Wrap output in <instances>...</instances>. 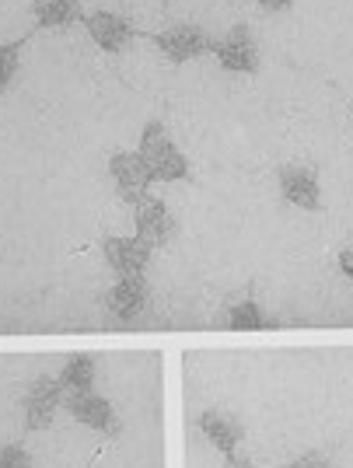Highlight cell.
I'll return each mask as SVG.
<instances>
[{"label":"cell","instance_id":"1","mask_svg":"<svg viewBox=\"0 0 353 468\" xmlns=\"http://www.w3.org/2000/svg\"><path fill=\"white\" fill-rule=\"evenodd\" d=\"M140 161L147 168L151 178H161V182H172V178H186V157L176 151V144L165 137V126L161 122H151L144 130V140H140Z\"/></svg>","mask_w":353,"mask_h":468},{"label":"cell","instance_id":"2","mask_svg":"<svg viewBox=\"0 0 353 468\" xmlns=\"http://www.w3.org/2000/svg\"><path fill=\"white\" fill-rule=\"evenodd\" d=\"M137 231H140V241L151 249V245H165L168 238H172V231H176V220L168 217V210H165V203L161 199H144V203H137Z\"/></svg>","mask_w":353,"mask_h":468},{"label":"cell","instance_id":"3","mask_svg":"<svg viewBox=\"0 0 353 468\" xmlns=\"http://www.w3.org/2000/svg\"><path fill=\"white\" fill-rule=\"evenodd\" d=\"M214 53L220 59V67H228V70H255V42H252V32L245 25L231 28L214 46Z\"/></svg>","mask_w":353,"mask_h":468},{"label":"cell","instance_id":"4","mask_svg":"<svg viewBox=\"0 0 353 468\" xmlns=\"http://www.w3.org/2000/svg\"><path fill=\"white\" fill-rule=\"evenodd\" d=\"M112 178H116L123 199H130V203H144V199H147V182H151V176H147L140 154L112 157Z\"/></svg>","mask_w":353,"mask_h":468},{"label":"cell","instance_id":"5","mask_svg":"<svg viewBox=\"0 0 353 468\" xmlns=\"http://www.w3.org/2000/svg\"><path fill=\"white\" fill-rule=\"evenodd\" d=\"M157 46H161L165 57L176 59V63H186V59L199 57L203 49H210V42L203 39V32L193 28V25H172L168 32L157 36Z\"/></svg>","mask_w":353,"mask_h":468},{"label":"cell","instance_id":"6","mask_svg":"<svg viewBox=\"0 0 353 468\" xmlns=\"http://www.w3.org/2000/svg\"><path fill=\"white\" fill-rule=\"evenodd\" d=\"M280 189H283V196H287L294 207H301V210H315V207L322 203L318 178H315L308 168H297V165L280 172Z\"/></svg>","mask_w":353,"mask_h":468},{"label":"cell","instance_id":"7","mask_svg":"<svg viewBox=\"0 0 353 468\" xmlns=\"http://www.w3.org/2000/svg\"><path fill=\"white\" fill-rule=\"evenodd\" d=\"M88 32L95 36L102 49H109V53H116L123 49L126 42L134 39V28H130V21H123L119 15L112 11H95V15H88Z\"/></svg>","mask_w":353,"mask_h":468},{"label":"cell","instance_id":"8","mask_svg":"<svg viewBox=\"0 0 353 468\" xmlns=\"http://www.w3.org/2000/svg\"><path fill=\"white\" fill-rule=\"evenodd\" d=\"M147 252H151V249H147L140 238H112V241H105V255H109V262L119 270V276L144 273Z\"/></svg>","mask_w":353,"mask_h":468},{"label":"cell","instance_id":"9","mask_svg":"<svg viewBox=\"0 0 353 468\" xmlns=\"http://www.w3.org/2000/svg\"><path fill=\"white\" fill-rule=\"evenodd\" d=\"M199 427L210 437V444L220 451H235V444L241 441V427H238V420H231L228 412H207L199 420Z\"/></svg>","mask_w":353,"mask_h":468},{"label":"cell","instance_id":"10","mask_svg":"<svg viewBox=\"0 0 353 468\" xmlns=\"http://www.w3.org/2000/svg\"><path fill=\"white\" fill-rule=\"evenodd\" d=\"M70 412L78 416L80 423H88V427H95V430H105L109 423H112V410H109V402L95 399L91 391L70 395Z\"/></svg>","mask_w":353,"mask_h":468},{"label":"cell","instance_id":"11","mask_svg":"<svg viewBox=\"0 0 353 468\" xmlns=\"http://www.w3.org/2000/svg\"><path fill=\"white\" fill-rule=\"evenodd\" d=\"M112 312L123 314V318H130V314H137L144 308V280L140 276H123L116 283V291H112Z\"/></svg>","mask_w":353,"mask_h":468},{"label":"cell","instance_id":"12","mask_svg":"<svg viewBox=\"0 0 353 468\" xmlns=\"http://www.w3.org/2000/svg\"><path fill=\"white\" fill-rule=\"evenodd\" d=\"M36 18L39 25H70V21L80 18V4L78 0H36Z\"/></svg>","mask_w":353,"mask_h":468},{"label":"cell","instance_id":"13","mask_svg":"<svg viewBox=\"0 0 353 468\" xmlns=\"http://www.w3.org/2000/svg\"><path fill=\"white\" fill-rule=\"evenodd\" d=\"M59 406V388L57 385H39L28 399V423L32 427H46L53 420V410Z\"/></svg>","mask_w":353,"mask_h":468},{"label":"cell","instance_id":"14","mask_svg":"<svg viewBox=\"0 0 353 468\" xmlns=\"http://www.w3.org/2000/svg\"><path fill=\"white\" fill-rule=\"evenodd\" d=\"M91 374H95L91 360H88V356H78V360L67 364V371L59 378V388H67V399H70V395H80V391H88V385H91Z\"/></svg>","mask_w":353,"mask_h":468},{"label":"cell","instance_id":"15","mask_svg":"<svg viewBox=\"0 0 353 468\" xmlns=\"http://www.w3.org/2000/svg\"><path fill=\"white\" fill-rule=\"evenodd\" d=\"M231 325L235 329H259L262 325V312H259V304L255 301H241L231 308Z\"/></svg>","mask_w":353,"mask_h":468},{"label":"cell","instance_id":"16","mask_svg":"<svg viewBox=\"0 0 353 468\" xmlns=\"http://www.w3.org/2000/svg\"><path fill=\"white\" fill-rule=\"evenodd\" d=\"M21 46L25 42H15V46H0V91L11 84L15 70H18V57H21Z\"/></svg>","mask_w":353,"mask_h":468},{"label":"cell","instance_id":"17","mask_svg":"<svg viewBox=\"0 0 353 468\" xmlns=\"http://www.w3.org/2000/svg\"><path fill=\"white\" fill-rule=\"evenodd\" d=\"M0 468H36V465H32V458L21 448H4L0 451Z\"/></svg>","mask_w":353,"mask_h":468},{"label":"cell","instance_id":"18","mask_svg":"<svg viewBox=\"0 0 353 468\" xmlns=\"http://www.w3.org/2000/svg\"><path fill=\"white\" fill-rule=\"evenodd\" d=\"M291 468H329V458H326V454H305V458H297Z\"/></svg>","mask_w":353,"mask_h":468},{"label":"cell","instance_id":"19","mask_svg":"<svg viewBox=\"0 0 353 468\" xmlns=\"http://www.w3.org/2000/svg\"><path fill=\"white\" fill-rule=\"evenodd\" d=\"M339 270H343V273L353 280V249H347V252L339 255Z\"/></svg>","mask_w":353,"mask_h":468},{"label":"cell","instance_id":"20","mask_svg":"<svg viewBox=\"0 0 353 468\" xmlns=\"http://www.w3.org/2000/svg\"><path fill=\"white\" fill-rule=\"evenodd\" d=\"M259 4H262L266 11H283V7L291 4V0H259Z\"/></svg>","mask_w":353,"mask_h":468},{"label":"cell","instance_id":"21","mask_svg":"<svg viewBox=\"0 0 353 468\" xmlns=\"http://www.w3.org/2000/svg\"><path fill=\"white\" fill-rule=\"evenodd\" d=\"M228 468H252V465H249V458H231Z\"/></svg>","mask_w":353,"mask_h":468}]
</instances>
